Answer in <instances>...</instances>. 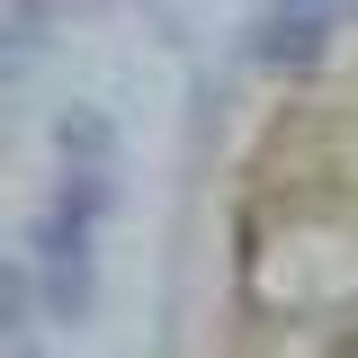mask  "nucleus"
Returning a JSON list of instances; mask_svg holds the SVG:
<instances>
[{
  "label": "nucleus",
  "instance_id": "nucleus-1",
  "mask_svg": "<svg viewBox=\"0 0 358 358\" xmlns=\"http://www.w3.org/2000/svg\"><path fill=\"white\" fill-rule=\"evenodd\" d=\"M99 215H108V117H63V188L36 224V278L54 313H90V287H99Z\"/></svg>",
  "mask_w": 358,
  "mask_h": 358
},
{
  "label": "nucleus",
  "instance_id": "nucleus-2",
  "mask_svg": "<svg viewBox=\"0 0 358 358\" xmlns=\"http://www.w3.org/2000/svg\"><path fill=\"white\" fill-rule=\"evenodd\" d=\"M322 27H331V0H296V9H278L260 27V54L268 63H313L322 54Z\"/></svg>",
  "mask_w": 358,
  "mask_h": 358
},
{
  "label": "nucleus",
  "instance_id": "nucleus-3",
  "mask_svg": "<svg viewBox=\"0 0 358 358\" xmlns=\"http://www.w3.org/2000/svg\"><path fill=\"white\" fill-rule=\"evenodd\" d=\"M36 36H45V0H0V45L27 54Z\"/></svg>",
  "mask_w": 358,
  "mask_h": 358
},
{
  "label": "nucleus",
  "instance_id": "nucleus-4",
  "mask_svg": "<svg viewBox=\"0 0 358 358\" xmlns=\"http://www.w3.org/2000/svg\"><path fill=\"white\" fill-rule=\"evenodd\" d=\"M0 322H18V278L0 268Z\"/></svg>",
  "mask_w": 358,
  "mask_h": 358
}]
</instances>
